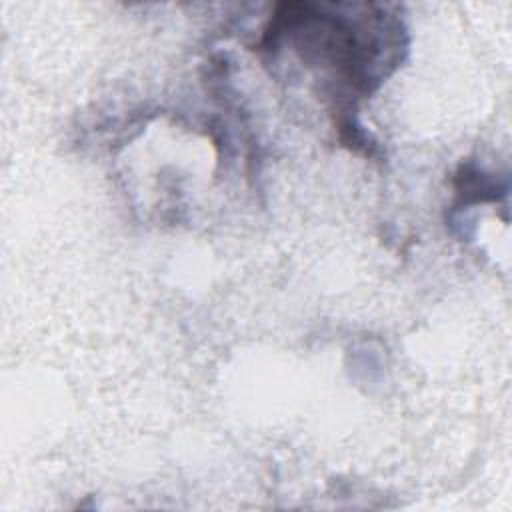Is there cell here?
<instances>
[{"instance_id":"6da1fadb","label":"cell","mask_w":512,"mask_h":512,"mask_svg":"<svg viewBox=\"0 0 512 512\" xmlns=\"http://www.w3.org/2000/svg\"><path fill=\"white\" fill-rule=\"evenodd\" d=\"M346 6L282 2L256 44L274 56L288 42L304 64L328 70L334 118L356 116L358 100L376 92L408 50L404 22L388 6L358 4V14Z\"/></svg>"},{"instance_id":"7a4b0ae2","label":"cell","mask_w":512,"mask_h":512,"mask_svg":"<svg viewBox=\"0 0 512 512\" xmlns=\"http://www.w3.org/2000/svg\"><path fill=\"white\" fill-rule=\"evenodd\" d=\"M452 186L456 192L454 210H462L470 204L500 202L508 196V180L496 178L484 172L474 162H462L452 174Z\"/></svg>"}]
</instances>
